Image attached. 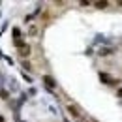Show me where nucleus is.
I'll return each mask as SVG.
<instances>
[{"mask_svg": "<svg viewBox=\"0 0 122 122\" xmlns=\"http://www.w3.org/2000/svg\"><path fill=\"white\" fill-rule=\"evenodd\" d=\"M94 6H96V8H100V10H102V8H107V2H96V4H94Z\"/></svg>", "mask_w": 122, "mask_h": 122, "instance_id": "39448f33", "label": "nucleus"}, {"mask_svg": "<svg viewBox=\"0 0 122 122\" xmlns=\"http://www.w3.org/2000/svg\"><path fill=\"white\" fill-rule=\"evenodd\" d=\"M19 55H21V56H28V55H30V45H25V43H23V45L19 47Z\"/></svg>", "mask_w": 122, "mask_h": 122, "instance_id": "7ed1b4c3", "label": "nucleus"}, {"mask_svg": "<svg viewBox=\"0 0 122 122\" xmlns=\"http://www.w3.org/2000/svg\"><path fill=\"white\" fill-rule=\"evenodd\" d=\"M43 81H45V83H47V85H49V86H55V81H53V77L45 75V77H43Z\"/></svg>", "mask_w": 122, "mask_h": 122, "instance_id": "20e7f679", "label": "nucleus"}, {"mask_svg": "<svg viewBox=\"0 0 122 122\" xmlns=\"http://www.w3.org/2000/svg\"><path fill=\"white\" fill-rule=\"evenodd\" d=\"M68 111H70V115H71V117H75V118L81 117V111L77 109V105H71V103H70V105H68Z\"/></svg>", "mask_w": 122, "mask_h": 122, "instance_id": "f03ea898", "label": "nucleus"}, {"mask_svg": "<svg viewBox=\"0 0 122 122\" xmlns=\"http://www.w3.org/2000/svg\"><path fill=\"white\" fill-rule=\"evenodd\" d=\"M100 79H102V81H105V85H118V83H120L118 79H115V77L107 75V73H100Z\"/></svg>", "mask_w": 122, "mask_h": 122, "instance_id": "f257e3e1", "label": "nucleus"}]
</instances>
